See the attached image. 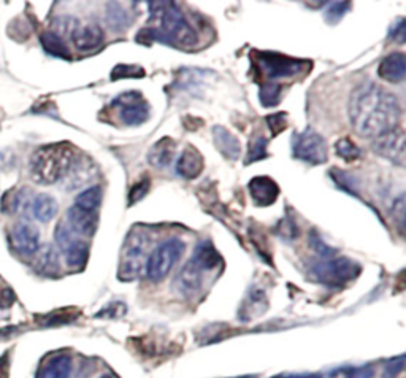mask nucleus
Returning a JSON list of instances; mask_svg holds the SVG:
<instances>
[{"instance_id":"cd10ccee","label":"nucleus","mask_w":406,"mask_h":378,"mask_svg":"<svg viewBox=\"0 0 406 378\" xmlns=\"http://www.w3.org/2000/svg\"><path fill=\"white\" fill-rule=\"evenodd\" d=\"M108 7L110 8H108L107 20H108V24H110L111 29L122 30V29H126L130 26V18H129V13H127L126 8H122L121 5H118V4H110Z\"/></svg>"},{"instance_id":"58836bf2","label":"nucleus","mask_w":406,"mask_h":378,"mask_svg":"<svg viewBox=\"0 0 406 378\" xmlns=\"http://www.w3.org/2000/svg\"><path fill=\"white\" fill-rule=\"evenodd\" d=\"M403 364H405V358L398 356L395 361H391L389 364H386L384 369V378H397L400 372L403 370Z\"/></svg>"},{"instance_id":"473e14b6","label":"nucleus","mask_w":406,"mask_h":378,"mask_svg":"<svg viewBox=\"0 0 406 378\" xmlns=\"http://www.w3.org/2000/svg\"><path fill=\"white\" fill-rule=\"evenodd\" d=\"M267 121V126L270 129V134L272 137H277L281 132H284L287 129V115L286 113H273V115H268L265 118Z\"/></svg>"},{"instance_id":"0eeeda50","label":"nucleus","mask_w":406,"mask_h":378,"mask_svg":"<svg viewBox=\"0 0 406 378\" xmlns=\"http://www.w3.org/2000/svg\"><path fill=\"white\" fill-rule=\"evenodd\" d=\"M362 267L359 263L349 258H330L329 261L317 263L310 269V275L317 283L332 288H343L349 282L355 280L360 275Z\"/></svg>"},{"instance_id":"393cba45","label":"nucleus","mask_w":406,"mask_h":378,"mask_svg":"<svg viewBox=\"0 0 406 378\" xmlns=\"http://www.w3.org/2000/svg\"><path fill=\"white\" fill-rule=\"evenodd\" d=\"M103 199V191L100 186H91V188L84 189L83 193L78 194L77 201H75V206L84 210H89V212H99L100 203Z\"/></svg>"},{"instance_id":"aec40b11","label":"nucleus","mask_w":406,"mask_h":378,"mask_svg":"<svg viewBox=\"0 0 406 378\" xmlns=\"http://www.w3.org/2000/svg\"><path fill=\"white\" fill-rule=\"evenodd\" d=\"M175 156H177V141L172 137H162L149 150L148 163L153 167L162 169V167L170 165Z\"/></svg>"},{"instance_id":"4c0bfd02","label":"nucleus","mask_w":406,"mask_h":378,"mask_svg":"<svg viewBox=\"0 0 406 378\" xmlns=\"http://www.w3.org/2000/svg\"><path fill=\"white\" fill-rule=\"evenodd\" d=\"M278 229H279V234L283 235L284 239H297L298 227L291 218H284L283 221L278 222Z\"/></svg>"},{"instance_id":"a211bd4d","label":"nucleus","mask_w":406,"mask_h":378,"mask_svg":"<svg viewBox=\"0 0 406 378\" xmlns=\"http://www.w3.org/2000/svg\"><path fill=\"white\" fill-rule=\"evenodd\" d=\"M378 75L387 83H402L406 77V61L403 53H392L379 62Z\"/></svg>"},{"instance_id":"b1692460","label":"nucleus","mask_w":406,"mask_h":378,"mask_svg":"<svg viewBox=\"0 0 406 378\" xmlns=\"http://www.w3.org/2000/svg\"><path fill=\"white\" fill-rule=\"evenodd\" d=\"M40 43L43 49L48 54L54 56V58L59 59H70L72 54L68 51V46L65 45V42L62 40V37L56 32H45L40 35Z\"/></svg>"},{"instance_id":"79ce46f5","label":"nucleus","mask_w":406,"mask_h":378,"mask_svg":"<svg viewBox=\"0 0 406 378\" xmlns=\"http://www.w3.org/2000/svg\"><path fill=\"white\" fill-rule=\"evenodd\" d=\"M389 37H391V40H395L400 43L405 40V21L403 20H400L395 26L392 27Z\"/></svg>"},{"instance_id":"4be33fe9","label":"nucleus","mask_w":406,"mask_h":378,"mask_svg":"<svg viewBox=\"0 0 406 378\" xmlns=\"http://www.w3.org/2000/svg\"><path fill=\"white\" fill-rule=\"evenodd\" d=\"M30 210H32V215L37 220L42 222H48L58 215L59 206L53 196L40 194L32 201V207H30Z\"/></svg>"},{"instance_id":"1a4fd4ad","label":"nucleus","mask_w":406,"mask_h":378,"mask_svg":"<svg viewBox=\"0 0 406 378\" xmlns=\"http://www.w3.org/2000/svg\"><path fill=\"white\" fill-rule=\"evenodd\" d=\"M111 107L118 110V116L126 126H140L151 116V105L139 91H129L118 96L111 102Z\"/></svg>"},{"instance_id":"ddd939ff","label":"nucleus","mask_w":406,"mask_h":378,"mask_svg":"<svg viewBox=\"0 0 406 378\" xmlns=\"http://www.w3.org/2000/svg\"><path fill=\"white\" fill-rule=\"evenodd\" d=\"M11 245L23 256H32L40 248V232L29 222H18L11 231Z\"/></svg>"},{"instance_id":"2eb2a0df","label":"nucleus","mask_w":406,"mask_h":378,"mask_svg":"<svg viewBox=\"0 0 406 378\" xmlns=\"http://www.w3.org/2000/svg\"><path fill=\"white\" fill-rule=\"evenodd\" d=\"M248 189L258 207H270L279 197V186L270 177H254L249 182Z\"/></svg>"},{"instance_id":"7c9ffc66","label":"nucleus","mask_w":406,"mask_h":378,"mask_svg":"<svg viewBox=\"0 0 406 378\" xmlns=\"http://www.w3.org/2000/svg\"><path fill=\"white\" fill-rule=\"evenodd\" d=\"M327 378H373V369L370 365H348V367H340L334 370Z\"/></svg>"},{"instance_id":"37998d69","label":"nucleus","mask_w":406,"mask_h":378,"mask_svg":"<svg viewBox=\"0 0 406 378\" xmlns=\"http://www.w3.org/2000/svg\"><path fill=\"white\" fill-rule=\"evenodd\" d=\"M8 355L0 358V378H8Z\"/></svg>"},{"instance_id":"c9c22d12","label":"nucleus","mask_w":406,"mask_h":378,"mask_svg":"<svg viewBox=\"0 0 406 378\" xmlns=\"http://www.w3.org/2000/svg\"><path fill=\"white\" fill-rule=\"evenodd\" d=\"M349 7H351V4L349 2H335V4H330V7L327 10V13H326V18L329 20V23L332 21V23H336V21H340L343 16H345L348 11H349Z\"/></svg>"},{"instance_id":"72a5a7b5","label":"nucleus","mask_w":406,"mask_h":378,"mask_svg":"<svg viewBox=\"0 0 406 378\" xmlns=\"http://www.w3.org/2000/svg\"><path fill=\"white\" fill-rule=\"evenodd\" d=\"M310 246L322 258H334V255L336 253L334 248H330L326 241L321 239V235L316 231L310 232Z\"/></svg>"},{"instance_id":"a18cd8bd","label":"nucleus","mask_w":406,"mask_h":378,"mask_svg":"<svg viewBox=\"0 0 406 378\" xmlns=\"http://www.w3.org/2000/svg\"><path fill=\"white\" fill-rule=\"evenodd\" d=\"M100 378H115L113 375H110V374H105V375H102Z\"/></svg>"},{"instance_id":"4468645a","label":"nucleus","mask_w":406,"mask_h":378,"mask_svg":"<svg viewBox=\"0 0 406 378\" xmlns=\"http://www.w3.org/2000/svg\"><path fill=\"white\" fill-rule=\"evenodd\" d=\"M70 34L73 45L78 51H92V49H97L102 45L105 40L103 29L96 23H86V24L75 23Z\"/></svg>"},{"instance_id":"39448f33","label":"nucleus","mask_w":406,"mask_h":378,"mask_svg":"<svg viewBox=\"0 0 406 378\" xmlns=\"http://www.w3.org/2000/svg\"><path fill=\"white\" fill-rule=\"evenodd\" d=\"M149 244H151L149 235L140 227H134L127 234L121 250L120 269H118L120 280L132 282L141 275L149 256Z\"/></svg>"},{"instance_id":"412c9836","label":"nucleus","mask_w":406,"mask_h":378,"mask_svg":"<svg viewBox=\"0 0 406 378\" xmlns=\"http://www.w3.org/2000/svg\"><path fill=\"white\" fill-rule=\"evenodd\" d=\"M72 374V358L68 355H58L49 359L42 369L39 378H68Z\"/></svg>"},{"instance_id":"c756f323","label":"nucleus","mask_w":406,"mask_h":378,"mask_svg":"<svg viewBox=\"0 0 406 378\" xmlns=\"http://www.w3.org/2000/svg\"><path fill=\"white\" fill-rule=\"evenodd\" d=\"M335 153L338 154V158H341L346 163H354L360 158V148L354 144L351 139H340L335 144Z\"/></svg>"},{"instance_id":"f8f14e48","label":"nucleus","mask_w":406,"mask_h":378,"mask_svg":"<svg viewBox=\"0 0 406 378\" xmlns=\"http://www.w3.org/2000/svg\"><path fill=\"white\" fill-rule=\"evenodd\" d=\"M373 151L389 163L405 165V132L397 127L392 132L383 135L373 141Z\"/></svg>"},{"instance_id":"ea45409f","label":"nucleus","mask_w":406,"mask_h":378,"mask_svg":"<svg viewBox=\"0 0 406 378\" xmlns=\"http://www.w3.org/2000/svg\"><path fill=\"white\" fill-rule=\"evenodd\" d=\"M393 218L397 220V225L398 227H403V222H405V201H403V196H400L397 202L393 203Z\"/></svg>"},{"instance_id":"7ed1b4c3","label":"nucleus","mask_w":406,"mask_h":378,"mask_svg":"<svg viewBox=\"0 0 406 378\" xmlns=\"http://www.w3.org/2000/svg\"><path fill=\"white\" fill-rule=\"evenodd\" d=\"M73 158L75 151L70 144L42 146L30 158V177L42 184L58 183L70 172Z\"/></svg>"},{"instance_id":"9d476101","label":"nucleus","mask_w":406,"mask_h":378,"mask_svg":"<svg viewBox=\"0 0 406 378\" xmlns=\"http://www.w3.org/2000/svg\"><path fill=\"white\" fill-rule=\"evenodd\" d=\"M54 235L56 244L64 253L67 265L77 269L84 267L87 258H89V245H87V241L80 239L78 234H75L65 222H59Z\"/></svg>"},{"instance_id":"c03bdc74","label":"nucleus","mask_w":406,"mask_h":378,"mask_svg":"<svg viewBox=\"0 0 406 378\" xmlns=\"http://www.w3.org/2000/svg\"><path fill=\"white\" fill-rule=\"evenodd\" d=\"M273 378H321V377H317V375H278Z\"/></svg>"},{"instance_id":"e433bc0d","label":"nucleus","mask_w":406,"mask_h":378,"mask_svg":"<svg viewBox=\"0 0 406 378\" xmlns=\"http://www.w3.org/2000/svg\"><path fill=\"white\" fill-rule=\"evenodd\" d=\"M127 312V307L124 305L122 302H111L110 305L105 307L103 310H100L97 317L100 318H118V317H122L124 313Z\"/></svg>"},{"instance_id":"6ab92c4d","label":"nucleus","mask_w":406,"mask_h":378,"mask_svg":"<svg viewBox=\"0 0 406 378\" xmlns=\"http://www.w3.org/2000/svg\"><path fill=\"white\" fill-rule=\"evenodd\" d=\"M213 144L224 158L229 160H236L241 154L240 140L224 126L213 127Z\"/></svg>"},{"instance_id":"f704fd0d","label":"nucleus","mask_w":406,"mask_h":378,"mask_svg":"<svg viewBox=\"0 0 406 378\" xmlns=\"http://www.w3.org/2000/svg\"><path fill=\"white\" fill-rule=\"evenodd\" d=\"M149 186H151V179L148 177L141 178L140 182H137L129 191V206H134L135 202L141 201L149 193Z\"/></svg>"},{"instance_id":"bb28decb","label":"nucleus","mask_w":406,"mask_h":378,"mask_svg":"<svg viewBox=\"0 0 406 378\" xmlns=\"http://www.w3.org/2000/svg\"><path fill=\"white\" fill-rule=\"evenodd\" d=\"M267 146H268V140L264 137V135H260V134L253 135V139L249 140V145H248L246 164L258 163V160L268 158Z\"/></svg>"},{"instance_id":"c85d7f7f","label":"nucleus","mask_w":406,"mask_h":378,"mask_svg":"<svg viewBox=\"0 0 406 378\" xmlns=\"http://www.w3.org/2000/svg\"><path fill=\"white\" fill-rule=\"evenodd\" d=\"M37 263H39L37 265L43 274L54 275L56 272H59V256L53 246H46Z\"/></svg>"},{"instance_id":"423d86ee","label":"nucleus","mask_w":406,"mask_h":378,"mask_svg":"<svg viewBox=\"0 0 406 378\" xmlns=\"http://www.w3.org/2000/svg\"><path fill=\"white\" fill-rule=\"evenodd\" d=\"M186 245L178 237L167 239L154 248L151 255L148 256L145 272L149 282L159 283L170 274L172 269L183 256Z\"/></svg>"},{"instance_id":"dca6fc26","label":"nucleus","mask_w":406,"mask_h":378,"mask_svg":"<svg viewBox=\"0 0 406 378\" xmlns=\"http://www.w3.org/2000/svg\"><path fill=\"white\" fill-rule=\"evenodd\" d=\"M67 220L68 227L75 234L84 235V237H92L99 227V212H89L77 206L68 208Z\"/></svg>"},{"instance_id":"a878e982","label":"nucleus","mask_w":406,"mask_h":378,"mask_svg":"<svg viewBox=\"0 0 406 378\" xmlns=\"http://www.w3.org/2000/svg\"><path fill=\"white\" fill-rule=\"evenodd\" d=\"M281 92H283V86L279 83H260L259 101L262 103V107L265 108L277 107L281 102Z\"/></svg>"},{"instance_id":"a19ab883","label":"nucleus","mask_w":406,"mask_h":378,"mask_svg":"<svg viewBox=\"0 0 406 378\" xmlns=\"http://www.w3.org/2000/svg\"><path fill=\"white\" fill-rule=\"evenodd\" d=\"M13 302H15V294H13V291H11L10 288H5L0 291V308H8L13 305Z\"/></svg>"},{"instance_id":"5701e85b","label":"nucleus","mask_w":406,"mask_h":378,"mask_svg":"<svg viewBox=\"0 0 406 378\" xmlns=\"http://www.w3.org/2000/svg\"><path fill=\"white\" fill-rule=\"evenodd\" d=\"M267 307V297L262 289H251L248 297L243 302V308H240V318L245 321L251 320L253 317L262 315Z\"/></svg>"},{"instance_id":"f3484780","label":"nucleus","mask_w":406,"mask_h":378,"mask_svg":"<svg viewBox=\"0 0 406 378\" xmlns=\"http://www.w3.org/2000/svg\"><path fill=\"white\" fill-rule=\"evenodd\" d=\"M205 169V159L196 146L189 145L179 154L177 160V173L186 179H194L200 177Z\"/></svg>"},{"instance_id":"6e6552de","label":"nucleus","mask_w":406,"mask_h":378,"mask_svg":"<svg viewBox=\"0 0 406 378\" xmlns=\"http://www.w3.org/2000/svg\"><path fill=\"white\" fill-rule=\"evenodd\" d=\"M292 156L311 165L324 164L327 160V144L319 132L307 127L302 132L293 134L292 137Z\"/></svg>"},{"instance_id":"20e7f679","label":"nucleus","mask_w":406,"mask_h":378,"mask_svg":"<svg viewBox=\"0 0 406 378\" xmlns=\"http://www.w3.org/2000/svg\"><path fill=\"white\" fill-rule=\"evenodd\" d=\"M249 58H251L255 77L267 80L265 83H274L278 80L307 75L313 69V62L311 61L291 58V56L274 51L253 49Z\"/></svg>"},{"instance_id":"f257e3e1","label":"nucleus","mask_w":406,"mask_h":378,"mask_svg":"<svg viewBox=\"0 0 406 378\" xmlns=\"http://www.w3.org/2000/svg\"><path fill=\"white\" fill-rule=\"evenodd\" d=\"M349 121L362 139L376 140L398 127L402 108L398 99L379 84L364 83L349 97Z\"/></svg>"},{"instance_id":"9b49d317","label":"nucleus","mask_w":406,"mask_h":378,"mask_svg":"<svg viewBox=\"0 0 406 378\" xmlns=\"http://www.w3.org/2000/svg\"><path fill=\"white\" fill-rule=\"evenodd\" d=\"M207 272L208 270H205L196 259L191 258L184 264V267L179 270L177 278H175L173 286L181 296L186 297V299H191L203 288V278Z\"/></svg>"},{"instance_id":"2f4dec72","label":"nucleus","mask_w":406,"mask_h":378,"mask_svg":"<svg viewBox=\"0 0 406 378\" xmlns=\"http://www.w3.org/2000/svg\"><path fill=\"white\" fill-rule=\"evenodd\" d=\"M145 69L140 65H132V64H120L116 65L113 70H111V80H122V78H143L145 77Z\"/></svg>"},{"instance_id":"f03ea898","label":"nucleus","mask_w":406,"mask_h":378,"mask_svg":"<svg viewBox=\"0 0 406 378\" xmlns=\"http://www.w3.org/2000/svg\"><path fill=\"white\" fill-rule=\"evenodd\" d=\"M149 7H151L149 21L153 23V26L143 27L137 35V42L143 45L160 42L179 48H192L197 45V32L177 5L172 2H153L149 4Z\"/></svg>"}]
</instances>
